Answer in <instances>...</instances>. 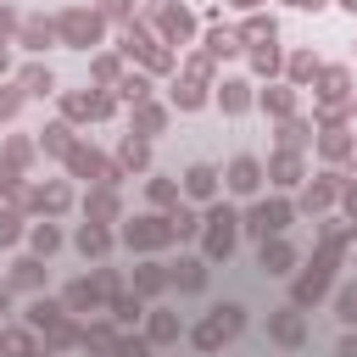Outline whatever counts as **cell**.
I'll list each match as a JSON object with an SVG mask.
<instances>
[{"label": "cell", "mask_w": 357, "mask_h": 357, "mask_svg": "<svg viewBox=\"0 0 357 357\" xmlns=\"http://www.w3.org/2000/svg\"><path fill=\"white\" fill-rule=\"evenodd\" d=\"M206 223H212V229H206V257H229V251H234V229H240V218H234L229 206H212Z\"/></svg>", "instance_id": "cell-1"}, {"label": "cell", "mask_w": 357, "mask_h": 357, "mask_svg": "<svg viewBox=\"0 0 357 357\" xmlns=\"http://www.w3.org/2000/svg\"><path fill=\"white\" fill-rule=\"evenodd\" d=\"M56 33H61L67 45H95V39H100V17H95V11H67V17L56 22Z\"/></svg>", "instance_id": "cell-2"}, {"label": "cell", "mask_w": 357, "mask_h": 357, "mask_svg": "<svg viewBox=\"0 0 357 357\" xmlns=\"http://www.w3.org/2000/svg\"><path fill=\"white\" fill-rule=\"evenodd\" d=\"M284 223H290V206H284V201H262V206H251V212H245V229H251V234H262V240H268V234H279Z\"/></svg>", "instance_id": "cell-3"}, {"label": "cell", "mask_w": 357, "mask_h": 357, "mask_svg": "<svg viewBox=\"0 0 357 357\" xmlns=\"http://www.w3.org/2000/svg\"><path fill=\"white\" fill-rule=\"evenodd\" d=\"M223 184H229L234 195H251V190L262 184V167H257V156H234V162H229V178H223Z\"/></svg>", "instance_id": "cell-4"}, {"label": "cell", "mask_w": 357, "mask_h": 357, "mask_svg": "<svg viewBox=\"0 0 357 357\" xmlns=\"http://www.w3.org/2000/svg\"><path fill=\"white\" fill-rule=\"evenodd\" d=\"M167 234H173V223H167V218H139V223H128V229H123V240H128V245H162Z\"/></svg>", "instance_id": "cell-5"}, {"label": "cell", "mask_w": 357, "mask_h": 357, "mask_svg": "<svg viewBox=\"0 0 357 357\" xmlns=\"http://www.w3.org/2000/svg\"><path fill=\"white\" fill-rule=\"evenodd\" d=\"M201 78H206V56H201V61H195V67H190V78H184V84H178V89H173V100H178V106H184V112H195V106H201V100H206V89H201Z\"/></svg>", "instance_id": "cell-6"}, {"label": "cell", "mask_w": 357, "mask_h": 357, "mask_svg": "<svg viewBox=\"0 0 357 357\" xmlns=\"http://www.w3.org/2000/svg\"><path fill=\"white\" fill-rule=\"evenodd\" d=\"M184 195H195V201H212V195H218V173H212L206 162H195V167L184 173Z\"/></svg>", "instance_id": "cell-7"}, {"label": "cell", "mask_w": 357, "mask_h": 357, "mask_svg": "<svg viewBox=\"0 0 357 357\" xmlns=\"http://www.w3.org/2000/svg\"><path fill=\"white\" fill-rule=\"evenodd\" d=\"M290 262H296V251L284 240H262V268L268 273H290Z\"/></svg>", "instance_id": "cell-8"}, {"label": "cell", "mask_w": 357, "mask_h": 357, "mask_svg": "<svg viewBox=\"0 0 357 357\" xmlns=\"http://www.w3.org/2000/svg\"><path fill=\"white\" fill-rule=\"evenodd\" d=\"M106 245H112V240H106L100 223H84V229H78V251H84V257H100Z\"/></svg>", "instance_id": "cell-9"}, {"label": "cell", "mask_w": 357, "mask_h": 357, "mask_svg": "<svg viewBox=\"0 0 357 357\" xmlns=\"http://www.w3.org/2000/svg\"><path fill=\"white\" fill-rule=\"evenodd\" d=\"M262 106H268L273 117H290V106H296V95H290V84H279L273 95H262Z\"/></svg>", "instance_id": "cell-10"}, {"label": "cell", "mask_w": 357, "mask_h": 357, "mask_svg": "<svg viewBox=\"0 0 357 357\" xmlns=\"http://www.w3.org/2000/svg\"><path fill=\"white\" fill-rule=\"evenodd\" d=\"M273 335H279L284 346H296V340H301V318H296V312H279V318H273Z\"/></svg>", "instance_id": "cell-11"}, {"label": "cell", "mask_w": 357, "mask_h": 357, "mask_svg": "<svg viewBox=\"0 0 357 357\" xmlns=\"http://www.w3.org/2000/svg\"><path fill=\"white\" fill-rule=\"evenodd\" d=\"M173 284L178 290H201V262H178L173 268Z\"/></svg>", "instance_id": "cell-12"}, {"label": "cell", "mask_w": 357, "mask_h": 357, "mask_svg": "<svg viewBox=\"0 0 357 357\" xmlns=\"http://www.w3.org/2000/svg\"><path fill=\"white\" fill-rule=\"evenodd\" d=\"M151 340H178V318L173 312H156L151 318Z\"/></svg>", "instance_id": "cell-13"}, {"label": "cell", "mask_w": 357, "mask_h": 357, "mask_svg": "<svg viewBox=\"0 0 357 357\" xmlns=\"http://www.w3.org/2000/svg\"><path fill=\"white\" fill-rule=\"evenodd\" d=\"M0 346H6L11 357H33V340H28V329H11V335H0Z\"/></svg>", "instance_id": "cell-14"}, {"label": "cell", "mask_w": 357, "mask_h": 357, "mask_svg": "<svg viewBox=\"0 0 357 357\" xmlns=\"http://www.w3.org/2000/svg\"><path fill=\"white\" fill-rule=\"evenodd\" d=\"M206 50H212V56H234V50H240V33H223V28H218V33L206 39Z\"/></svg>", "instance_id": "cell-15"}, {"label": "cell", "mask_w": 357, "mask_h": 357, "mask_svg": "<svg viewBox=\"0 0 357 357\" xmlns=\"http://www.w3.org/2000/svg\"><path fill=\"white\" fill-rule=\"evenodd\" d=\"M318 95H324V100H340V95H346V73H340V67H329V73H324V89H318Z\"/></svg>", "instance_id": "cell-16"}, {"label": "cell", "mask_w": 357, "mask_h": 357, "mask_svg": "<svg viewBox=\"0 0 357 357\" xmlns=\"http://www.w3.org/2000/svg\"><path fill=\"white\" fill-rule=\"evenodd\" d=\"M245 106H251L245 84H223V112H245Z\"/></svg>", "instance_id": "cell-17"}, {"label": "cell", "mask_w": 357, "mask_h": 357, "mask_svg": "<svg viewBox=\"0 0 357 357\" xmlns=\"http://www.w3.org/2000/svg\"><path fill=\"white\" fill-rule=\"evenodd\" d=\"M212 318H218V324H223V335H240V324H245V318H240V307H234V301H229V307H218V312H212Z\"/></svg>", "instance_id": "cell-18"}, {"label": "cell", "mask_w": 357, "mask_h": 357, "mask_svg": "<svg viewBox=\"0 0 357 357\" xmlns=\"http://www.w3.org/2000/svg\"><path fill=\"white\" fill-rule=\"evenodd\" d=\"M251 67H257V73H273V67H279V50H273V39H268V45L251 56Z\"/></svg>", "instance_id": "cell-19"}, {"label": "cell", "mask_w": 357, "mask_h": 357, "mask_svg": "<svg viewBox=\"0 0 357 357\" xmlns=\"http://www.w3.org/2000/svg\"><path fill=\"white\" fill-rule=\"evenodd\" d=\"M56 245H61V234H56L50 223H39V229H33V251H56Z\"/></svg>", "instance_id": "cell-20"}, {"label": "cell", "mask_w": 357, "mask_h": 357, "mask_svg": "<svg viewBox=\"0 0 357 357\" xmlns=\"http://www.w3.org/2000/svg\"><path fill=\"white\" fill-rule=\"evenodd\" d=\"M11 279H17V284H28V290H33V284H39V279H45V273H39V262H17V268H11Z\"/></svg>", "instance_id": "cell-21"}, {"label": "cell", "mask_w": 357, "mask_h": 357, "mask_svg": "<svg viewBox=\"0 0 357 357\" xmlns=\"http://www.w3.org/2000/svg\"><path fill=\"white\" fill-rule=\"evenodd\" d=\"M167 223H173V234H195V229H201V223H195V212H184V206H178Z\"/></svg>", "instance_id": "cell-22"}, {"label": "cell", "mask_w": 357, "mask_h": 357, "mask_svg": "<svg viewBox=\"0 0 357 357\" xmlns=\"http://www.w3.org/2000/svg\"><path fill=\"white\" fill-rule=\"evenodd\" d=\"M340 318H346V324H357V284H346V290H340Z\"/></svg>", "instance_id": "cell-23"}, {"label": "cell", "mask_w": 357, "mask_h": 357, "mask_svg": "<svg viewBox=\"0 0 357 357\" xmlns=\"http://www.w3.org/2000/svg\"><path fill=\"white\" fill-rule=\"evenodd\" d=\"M28 95H50V73H45V67L28 73Z\"/></svg>", "instance_id": "cell-24"}, {"label": "cell", "mask_w": 357, "mask_h": 357, "mask_svg": "<svg viewBox=\"0 0 357 357\" xmlns=\"http://www.w3.org/2000/svg\"><path fill=\"white\" fill-rule=\"evenodd\" d=\"M273 173H279V184H296V173H301V167H296V156H279V162H273Z\"/></svg>", "instance_id": "cell-25"}, {"label": "cell", "mask_w": 357, "mask_h": 357, "mask_svg": "<svg viewBox=\"0 0 357 357\" xmlns=\"http://www.w3.org/2000/svg\"><path fill=\"white\" fill-rule=\"evenodd\" d=\"M329 195H335V184L324 178V184H312V190H307V206H329Z\"/></svg>", "instance_id": "cell-26"}, {"label": "cell", "mask_w": 357, "mask_h": 357, "mask_svg": "<svg viewBox=\"0 0 357 357\" xmlns=\"http://www.w3.org/2000/svg\"><path fill=\"white\" fill-rule=\"evenodd\" d=\"M245 39H257V45H262V39H273V22H262V17H257V22H245Z\"/></svg>", "instance_id": "cell-27"}, {"label": "cell", "mask_w": 357, "mask_h": 357, "mask_svg": "<svg viewBox=\"0 0 357 357\" xmlns=\"http://www.w3.org/2000/svg\"><path fill=\"white\" fill-rule=\"evenodd\" d=\"M312 73H318L312 56H296V61H290V78H312Z\"/></svg>", "instance_id": "cell-28"}, {"label": "cell", "mask_w": 357, "mask_h": 357, "mask_svg": "<svg viewBox=\"0 0 357 357\" xmlns=\"http://www.w3.org/2000/svg\"><path fill=\"white\" fill-rule=\"evenodd\" d=\"M123 95H128V100H145V95H151V89H145V78H139V73H134V78H123Z\"/></svg>", "instance_id": "cell-29"}, {"label": "cell", "mask_w": 357, "mask_h": 357, "mask_svg": "<svg viewBox=\"0 0 357 357\" xmlns=\"http://www.w3.org/2000/svg\"><path fill=\"white\" fill-rule=\"evenodd\" d=\"M139 128L156 134V128H162V112H156V106H139Z\"/></svg>", "instance_id": "cell-30"}, {"label": "cell", "mask_w": 357, "mask_h": 357, "mask_svg": "<svg viewBox=\"0 0 357 357\" xmlns=\"http://www.w3.org/2000/svg\"><path fill=\"white\" fill-rule=\"evenodd\" d=\"M123 162H128V167H145V145L128 139V145H123Z\"/></svg>", "instance_id": "cell-31"}, {"label": "cell", "mask_w": 357, "mask_h": 357, "mask_svg": "<svg viewBox=\"0 0 357 357\" xmlns=\"http://www.w3.org/2000/svg\"><path fill=\"white\" fill-rule=\"evenodd\" d=\"M89 212H95V218H112V212H117V201H112V195H95V201H89Z\"/></svg>", "instance_id": "cell-32"}, {"label": "cell", "mask_w": 357, "mask_h": 357, "mask_svg": "<svg viewBox=\"0 0 357 357\" xmlns=\"http://www.w3.org/2000/svg\"><path fill=\"white\" fill-rule=\"evenodd\" d=\"M11 240H17V218H11V212H0V245H11Z\"/></svg>", "instance_id": "cell-33"}, {"label": "cell", "mask_w": 357, "mask_h": 357, "mask_svg": "<svg viewBox=\"0 0 357 357\" xmlns=\"http://www.w3.org/2000/svg\"><path fill=\"white\" fill-rule=\"evenodd\" d=\"M117 357H151V346H145V340H123V346H117Z\"/></svg>", "instance_id": "cell-34"}, {"label": "cell", "mask_w": 357, "mask_h": 357, "mask_svg": "<svg viewBox=\"0 0 357 357\" xmlns=\"http://www.w3.org/2000/svg\"><path fill=\"white\" fill-rule=\"evenodd\" d=\"M173 195H178V190H173L167 178H156V184H151V201H173Z\"/></svg>", "instance_id": "cell-35"}, {"label": "cell", "mask_w": 357, "mask_h": 357, "mask_svg": "<svg viewBox=\"0 0 357 357\" xmlns=\"http://www.w3.org/2000/svg\"><path fill=\"white\" fill-rule=\"evenodd\" d=\"M100 11H106V17H123V11H128V0H106Z\"/></svg>", "instance_id": "cell-36"}, {"label": "cell", "mask_w": 357, "mask_h": 357, "mask_svg": "<svg viewBox=\"0 0 357 357\" xmlns=\"http://www.w3.org/2000/svg\"><path fill=\"white\" fill-rule=\"evenodd\" d=\"M340 357H357V335H346V340H340Z\"/></svg>", "instance_id": "cell-37"}, {"label": "cell", "mask_w": 357, "mask_h": 357, "mask_svg": "<svg viewBox=\"0 0 357 357\" xmlns=\"http://www.w3.org/2000/svg\"><path fill=\"white\" fill-rule=\"evenodd\" d=\"M6 112H17V95H0V117H6Z\"/></svg>", "instance_id": "cell-38"}, {"label": "cell", "mask_w": 357, "mask_h": 357, "mask_svg": "<svg viewBox=\"0 0 357 357\" xmlns=\"http://www.w3.org/2000/svg\"><path fill=\"white\" fill-rule=\"evenodd\" d=\"M290 6H301V11H318V6H324V0H290Z\"/></svg>", "instance_id": "cell-39"}, {"label": "cell", "mask_w": 357, "mask_h": 357, "mask_svg": "<svg viewBox=\"0 0 357 357\" xmlns=\"http://www.w3.org/2000/svg\"><path fill=\"white\" fill-rule=\"evenodd\" d=\"M346 206H351V212H357V190H351V195H346Z\"/></svg>", "instance_id": "cell-40"}, {"label": "cell", "mask_w": 357, "mask_h": 357, "mask_svg": "<svg viewBox=\"0 0 357 357\" xmlns=\"http://www.w3.org/2000/svg\"><path fill=\"white\" fill-rule=\"evenodd\" d=\"M6 301H11V296H6V284H0V312H6Z\"/></svg>", "instance_id": "cell-41"}, {"label": "cell", "mask_w": 357, "mask_h": 357, "mask_svg": "<svg viewBox=\"0 0 357 357\" xmlns=\"http://www.w3.org/2000/svg\"><path fill=\"white\" fill-rule=\"evenodd\" d=\"M340 6H346V11H357V0H340Z\"/></svg>", "instance_id": "cell-42"}, {"label": "cell", "mask_w": 357, "mask_h": 357, "mask_svg": "<svg viewBox=\"0 0 357 357\" xmlns=\"http://www.w3.org/2000/svg\"><path fill=\"white\" fill-rule=\"evenodd\" d=\"M234 6H257V0H234Z\"/></svg>", "instance_id": "cell-43"}, {"label": "cell", "mask_w": 357, "mask_h": 357, "mask_svg": "<svg viewBox=\"0 0 357 357\" xmlns=\"http://www.w3.org/2000/svg\"><path fill=\"white\" fill-rule=\"evenodd\" d=\"M33 357H50V351H33Z\"/></svg>", "instance_id": "cell-44"}]
</instances>
